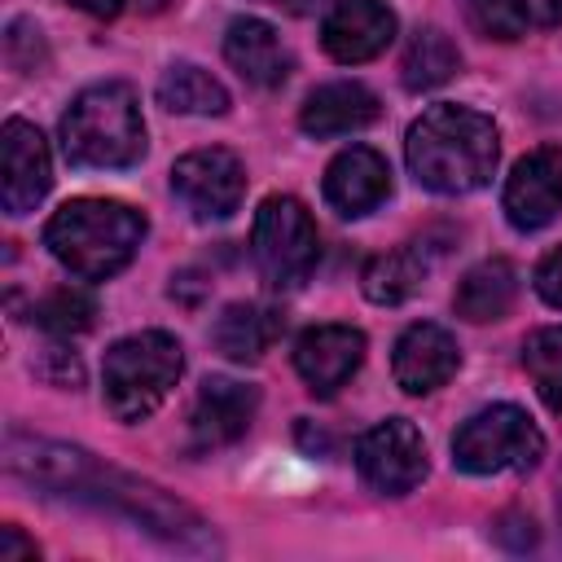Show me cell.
<instances>
[{
  "instance_id": "11",
  "label": "cell",
  "mask_w": 562,
  "mask_h": 562,
  "mask_svg": "<svg viewBox=\"0 0 562 562\" xmlns=\"http://www.w3.org/2000/svg\"><path fill=\"white\" fill-rule=\"evenodd\" d=\"M562 211V149H531L509 184H505V215L514 228L536 233Z\"/></svg>"
},
{
  "instance_id": "13",
  "label": "cell",
  "mask_w": 562,
  "mask_h": 562,
  "mask_svg": "<svg viewBox=\"0 0 562 562\" xmlns=\"http://www.w3.org/2000/svg\"><path fill=\"white\" fill-rule=\"evenodd\" d=\"M364 360V334L351 325H316L294 342V369L312 395H334Z\"/></svg>"
},
{
  "instance_id": "17",
  "label": "cell",
  "mask_w": 562,
  "mask_h": 562,
  "mask_svg": "<svg viewBox=\"0 0 562 562\" xmlns=\"http://www.w3.org/2000/svg\"><path fill=\"white\" fill-rule=\"evenodd\" d=\"M224 57L228 66L255 83V88H281L290 79V48L281 44V35L259 22V18H237L228 22V35H224Z\"/></svg>"
},
{
  "instance_id": "7",
  "label": "cell",
  "mask_w": 562,
  "mask_h": 562,
  "mask_svg": "<svg viewBox=\"0 0 562 562\" xmlns=\"http://www.w3.org/2000/svg\"><path fill=\"white\" fill-rule=\"evenodd\" d=\"M255 263L272 285H303L321 259V237L303 202L294 198H263L255 215Z\"/></svg>"
},
{
  "instance_id": "23",
  "label": "cell",
  "mask_w": 562,
  "mask_h": 562,
  "mask_svg": "<svg viewBox=\"0 0 562 562\" xmlns=\"http://www.w3.org/2000/svg\"><path fill=\"white\" fill-rule=\"evenodd\" d=\"M158 101L176 114H224L228 110V92L220 79H211L202 66L176 61L162 70L158 79Z\"/></svg>"
},
{
  "instance_id": "27",
  "label": "cell",
  "mask_w": 562,
  "mask_h": 562,
  "mask_svg": "<svg viewBox=\"0 0 562 562\" xmlns=\"http://www.w3.org/2000/svg\"><path fill=\"white\" fill-rule=\"evenodd\" d=\"M4 57H9V66L22 70V75H31V70H40V66L48 61L44 35H40V26H35L31 18H13V22H9V31H4Z\"/></svg>"
},
{
  "instance_id": "31",
  "label": "cell",
  "mask_w": 562,
  "mask_h": 562,
  "mask_svg": "<svg viewBox=\"0 0 562 562\" xmlns=\"http://www.w3.org/2000/svg\"><path fill=\"white\" fill-rule=\"evenodd\" d=\"M18 558H40L35 540H26L18 527H0V562H18Z\"/></svg>"
},
{
  "instance_id": "34",
  "label": "cell",
  "mask_w": 562,
  "mask_h": 562,
  "mask_svg": "<svg viewBox=\"0 0 562 562\" xmlns=\"http://www.w3.org/2000/svg\"><path fill=\"white\" fill-rule=\"evenodd\" d=\"M268 4H277V9H285V13H307L316 0H268Z\"/></svg>"
},
{
  "instance_id": "35",
  "label": "cell",
  "mask_w": 562,
  "mask_h": 562,
  "mask_svg": "<svg viewBox=\"0 0 562 562\" xmlns=\"http://www.w3.org/2000/svg\"><path fill=\"white\" fill-rule=\"evenodd\" d=\"M140 4H145V9H162L167 0H140Z\"/></svg>"
},
{
  "instance_id": "9",
  "label": "cell",
  "mask_w": 562,
  "mask_h": 562,
  "mask_svg": "<svg viewBox=\"0 0 562 562\" xmlns=\"http://www.w3.org/2000/svg\"><path fill=\"white\" fill-rule=\"evenodd\" d=\"M171 193L198 220H228L241 206L246 171L228 149H193L171 167Z\"/></svg>"
},
{
  "instance_id": "21",
  "label": "cell",
  "mask_w": 562,
  "mask_h": 562,
  "mask_svg": "<svg viewBox=\"0 0 562 562\" xmlns=\"http://www.w3.org/2000/svg\"><path fill=\"white\" fill-rule=\"evenodd\" d=\"M422 281H426V255H422L417 246H400V250L373 255V259L364 263V272H360L364 294H369L373 303H386V307L413 299V294L422 290Z\"/></svg>"
},
{
  "instance_id": "12",
  "label": "cell",
  "mask_w": 562,
  "mask_h": 562,
  "mask_svg": "<svg viewBox=\"0 0 562 562\" xmlns=\"http://www.w3.org/2000/svg\"><path fill=\"white\" fill-rule=\"evenodd\" d=\"M0 158H4V180H0V198H4V211L9 215H26L40 206V198L48 193V145L44 136L22 123V119H9L4 123V136H0Z\"/></svg>"
},
{
  "instance_id": "28",
  "label": "cell",
  "mask_w": 562,
  "mask_h": 562,
  "mask_svg": "<svg viewBox=\"0 0 562 562\" xmlns=\"http://www.w3.org/2000/svg\"><path fill=\"white\" fill-rule=\"evenodd\" d=\"M492 531H496V540H501L505 549H514V553H527V549H536V540H540V531H536L531 514H522V509L501 514Z\"/></svg>"
},
{
  "instance_id": "25",
  "label": "cell",
  "mask_w": 562,
  "mask_h": 562,
  "mask_svg": "<svg viewBox=\"0 0 562 562\" xmlns=\"http://www.w3.org/2000/svg\"><path fill=\"white\" fill-rule=\"evenodd\" d=\"M522 369L531 373L540 400L562 413V325H549V329H536L527 342H522Z\"/></svg>"
},
{
  "instance_id": "14",
  "label": "cell",
  "mask_w": 562,
  "mask_h": 562,
  "mask_svg": "<svg viewBox=\"0 0 562 562\" xmlns=\"http://www.w3.org/2000/svg\"><path fill=\"white\" fill-rule=\"evenodd\" d=\"M395 35V13L382 0H338L325 13L321 40L334 61H369Z\"/></svg>"
},
{
  "instance_id": "1",
  "label": "cell",
  "mask_w": 562,
  "mask_h": 562,
  "mask_svg": "<svg viewBox=\"0 0 562 562\" xmlns=\"http://www.w3.org/2000/svg\"><path fill=\"white\" fill-rule=\"evenodd\" d=\"M4 470L31 487H44L48 496H66L75 505H92L105 514H119L127 522H136L140 531L158 536L171 549L184 553H215V536L206 527V518L176 501L171 492H162L149 479H136L119 465L97 461L83 448L57 443V439H35L22 430L4 435Z\"/></svg>"
},
{
  "instance_id": "2",
  "label": "cell",
  "mask_w": 562,
  "mask_h": 562,
  "mask_svg": "<svg viewBox=\"0 0 562 562\" xmlns=\"http://www.w3.org/2000/svg\"><path fill=\"white\" fill-rule=\"evenodd\" d=\"M408 167L435 193H474L496 167V127L470 105H430L408 127Z\"/></svg>"
},
{
  "instance_id": "5",
  "label": "cell",
  "mask_w": 562,
  "mask_h": 562,
  "mask_svg": "<svg viewBox=\"0 0 562 562\" xmlns=\"http://www.w3.org/2000/svg\"><path fill=\"white\" fill-rule=\"evenodd\" d=\"M180 369H184V351L171 334L145 329L132 338H119L105 351V369H101L105 408L119 422H145L171 395Z\"/></svg>"
},
{
  "instance_id": "36",
  "label": "cell",
  "mask_w": 562,
  "mask_h": 562,
  "mask_svg": "<svg viewBox=\"0 0 562 562\" xmlns=\"http://www.w3.org/2000/svg\"><path fill=\"white\" fill-rule=\"evenodd\" d=\"M558 514H562V505H558Z\"/></svg>"
},
{
  "instance_id": "3",
  "label": "cell",
  "mask_w": 562,
  "mask_h": 562,
  "mask_svg": "<svg viewBox=\"0 0 562 562\" xmlns=\"http://www.w3.org/2000/svg\"><path fill=\"white\" fill-rule=\"evenodd\" d=\"M140 237L145 220L132 206L105 198L66 202L44 228V246L53 250V259L83 281H105L119 268H127Z\"/></svg>"
},
{
  "instance_id": "4",
  "label": "cell",
  "mask_w": 562,
  "mask_h": 562,
  "mask_svg": "<svg viewBox=\"0 0 562 562\" xmlns=\"http://www.w3.org/2000/svg\"><path fill=\"white\" fill-rule=\"evenodd\" d=\"M61 154L75 167H132L145 154V123L127 83L83 88L61 119Z\"/></svg>"
},
{
  "instance_id": "29",
  "label": "cell",
  "mask_w": 562,
  "mask_h": 562,
  "mask_svg": "<svg viewBox=\"0 0 562 562\" xmlns=\"http://www.w3.org/2000/svg\"><path fill=\"white\" fill-rule=\"evenodd\" d=\"M35 373H40V378H48L53 386H79V378H83L79 356H75V351H66V347H48V351L35 360Z\"/></svg>"
},
{
  "instance_id": "24",
  "label": "cell",
  "mask_w": 562,
  "mask_h": 562,
  "mask_svg": "<svg viewBox=\"0 0 562 562\" xmlns=\"http://www.w3.org/2000/svg\"><path fill=\"white\" fill-rule=\"evenodd\" d=\"M31 316H35V325H40L44 334H53V338H75V334L92 329L97 303H92L88 290H79V285H61V290H48V294L31 307Z\"/></svg>"
},
{
  "instance_id": "20",
  "label": "cell",
  "mask_w": 562,
  "mask_h": 562,
  "mask_svg": "<svg viewBox=\"0 0 562 562\" xmlns=\"http://www.w3.org/2000/svg\"><path fill=\"white\" fill-rule=\"evenodd\" d=\"M514 294H518V272L509 259H483L474 263L461 285H457V316L483 325V321H501L509 307H514Z\"/></svg>"
},
{
  "instance_id": "8",
  "label": "cell",
  "mask_w": 562,
  "mask_h": 562,
  "mask_svg": "<svg viewBox=\"0 0 562 562\" xmlns=\"http://www.w3.org/2000/svg\"><path fill=\"white\" fill-rule=\"evenodd\" d=\"M356 470L360 479L382 496H404L426 479V443L413 422L386 417L356 443Z\"/></svg>"
},
{
  "instance_id": "10",
  "label": "cell",
  "mask_w": 562,
  "mask_h": 562,
  "mask_svg": "<svg viewBox=\"0 0 562 562\" xmlns=\"http://www.w3.org/2000/svg\"><path fill=\"white\" fill-rule=\"evenodd\" d=\"M255 408H259V391L255 386L233 382V378H206L198 400H193V413H189L193 448L211 452V448L237 443L250 430Z\"/></svg>"
},
{
  "instance_id": "15",
  "label": "cell",
  "mask_w": 562,
  "mask_h": 562,
  "mask_svg": "<svg viewBox=\"0 0 562 562\" xmlns=\"http://www.w3.org/2000/svg\"><path fill=\"white\" fill-rule=\"evenodd\" d=\"M457 338L443 329V325H408L395 342V356H391V373L404 391L413 395H426L435 386H443L452 373H457Z\"/></svg>"
},
{
  "instance_id": "16",
  "label": "cell",
  "mask_w": 562,
  "mask_h": 562,
  "mask_svg": "<svg viewBox=\"0 0 562 562\" xmlns=\"http://www.w3.org/2000/svg\"><path fill=\"white\" fill-rule=\"evenodd\" d=\"M386 193H391V167L364 145L342 149L325 167V202L338 215H369L386 202Z\"/></svg>"
},
{
  "instance_id": "26",
  "label": "cell",
  "mask_w": 562,
  "mask_h": 562,
  "mask_svg": "<svg viewBox=\"0 0 562 562\" xmlns=\"http://www.w3.org/2000/svg\"><path fill=\"white\" fill-rule=\"evenodd\" d=\"M470 18L492 40H518L531 22V0H470Z\"/></svg>"
},
{
  "instance_id": "33",
  "label": "cell",
  "mask_w": 562,
  "mask_h": 562,
  "mask_svg": "<svg viewBox=\"0 0 562 562\" xmlns=\"http://www.w3.org/2000/svg\"><path fill=\"white\" fill-rule=\"evenodd\" d=\"M540 18L558 26V22H562V0H540Z\"/></svg>"
},
{
  "instance_id": "32",
  "label": "cell",
  "mask_w": 562,
  "mask_h": 562,
  "mask_svg": "<svg viewBox=\"0 0 562 562\" xmlns=\"http://www.w3.org/2000/svg\"><path fill=\"white\" fill-rule=\"evenodd\" d=\"M66 4H75V9H83L92 18H114L123 9V0H66Z\"/></svg>"
},
{
  "instance_id": "19",
  "label": "cell",
  "mask_w": 562,
  "mask_h": 562,
  "mask_svg": "<svg viewBox=\"0 0 562 562\" xmlns=\"http://www.w3.org/2000/svg\"><path fill=\"white\" fill-rule=\"evenodd\" d=\"M285 329V316L277 307H263V303H228L211 329V342L237 360V364H250L259 360Z\"/></svg>"
},
{
  "instance_id": "22",
  "label": "cell",
  "mask_w": 562,
  "mask_h": 562,
  "mask_svg": "<svg viewBox=\"0 0 562 562\" xmlns=\"http://www.w3.org/2000/svg\"><path fill=\"white\" fill-rule=\"evenodd\" d=\"M400 70H404V83H408L413 92H426V88L448 83V79L461 70V53H457V44H452L439 26H422V31L408 40V48H404Z\"/></svg>"
},
{
  "instance_id": "18",
  "label": "cell",
  "mask_w": 562,
  "mask_h": 562,
  "mask_svg": "<svg viewBox=\"0 0 562 562\" xmlns=\"http://www.w3.org/2000/svg\"><path fill=\"white\" fill-rule=\"evenodd\" d=\"M378 119V97L364 83L338 79V83H321L307 101H303V132L307 136H342V132H360Z\"/></svg>"
},
{
  "instance_id": "30",
  "label": "cell",
  "mask_w": 562,
  "mask_h": 562,
  "mask_svg": "<svg viewBox=\"0 0 562 562\" xmlns=\"http://www.w3.org/2000/svg\"><path fill=\"white\" fill-rule=\"evenodd\" d=\"M536 290H540V299H544L549 307H562V246L540 259V268H536Z\"/></svg>"
},
{
  "instance_id": "6",
  "label": "cell",
  "mask_w": 562,
  "mask_h": 562,
  "mask_svg": "<svg viewBox=\"0 0 562 562\" xmlns=\"http://www.w3.org/2000/svg\"><path fill=\"white\" fill-rule=\"evenodd\" d=\"M544 457V435L536 422L514 408V404H492L474 413L457 439H452V461L465 474H505V470H531Z\"/></svg>"
}]
</instances>
